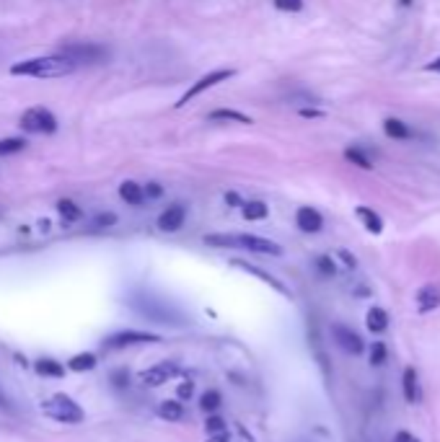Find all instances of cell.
<instances>
[{
  "instance_id": "obj_1",
  "label": "cell",
  "mask_w": 440,
  "mask_h": 442,
  "mask_svg": "<svg viewBox=\"0 0 440 442\" xmlns=\"http://www.w3.org/2000/svg\"><path fill=\"white\" fill-rule=\"evenodd\" d=\"M78 65L70 63L65 54H47V57H31V60H21V63L10 65V75L16 78H65L75 72Z\"/></svg>"
},
{
  "instance_id": "obj_2",
  "label": "cell",
  "mask_w": 440,
  "mask_h": 442,
  "mask_svg": "<svg viewBox=\"0 0 440 442\" xmlns=\"http://www.w3.org/2000/svg\"><path fill=\"white\" fill-rule=\"evenodd\" d=\"M60 54L75 65H101L109 60V49L96 42H68L60 47Z\"/></svg>"
},
{
  "instance_id": "obj_3",
  "label": "cell",
  "mask_w": 440,
  "mask_h": 442,
  "mask_svg": "<svg viewBox=\"0 0 440 442\" xmlns=\"http://www.w3.org/2000/svg\"><path fill=\"white\" fill-rule=\"evenodd\" d=\"M42 411H45L49 419H55V422H63V425H78L83 422V409L75 404L73 398L63 396V393H57L52 396L49 401L42 404Z\"/></svg>"
},
{
  "instance_id": "obj_4",
  "label": "cell",
  "mask_w": 440,
  "mask_h": 442,
  "mask_svg": "<svg viewBox=\"0 0 440 442\" xmlns=\"http://www.w3.org/2000/svg\"><path fill=\"white\" fill-rule=\"evenodd\" d=\"M21 127L31 135H52V132H57V117L49 109L34 106L21 114Z\"/></svg>"
},
{
  "instance_id": "obj_5",
  "label": "cell",
  "mask_w": 440,
  "mask_h": 442,
  "mask_svg": "<svg viewBox=\"0 0 440 442\" xmlns=\"http://www.w3.org/2000/svg\"><path fill=\"white\" fill-rule=\"evenodd\" d=\"M228 78H233V70H226V68H220V70H212V72H207V75H202L200 81L192 83L189 88L184 90V93H182V99L176 101V109L187 106V104H189V101H192V99H197L200 93H205V90L212 88V86H218V83L228 81Z\"/></svg>"
},
{
  "instance_id": "obj_6",
  "label": "cell",
  "mask_w": 440,
  "mask_h": 442,
  "mask_svg": "<svg viewBox=\"0 0 440 442\" xmlns=\"http://www.w3.org/2000/svg\"><path fill=\"white\" fill-rule=\"evenodd\" d=\"M176 372H179V365H176L174 360L158 362V365H153V368H148L146 372H140V383H143V386H150V388H156V386L168 383V378H174Z\"/></svg>"
},
{
  "instance_id": "obj_7",
  "label": "cell",
  "mask_w": 440,
  "mask_h": 442,
  "mask_svg": "<svg viewBox=\"0 0 440 442\" xmlns=\"http://www.w3.org/2000/svg\"><path fill=\"white\" fill-rule=\"evenodd\" d=\"M161 342L158 334H146V331H120L107 339V347L109 349H125V347H132V344H156Z\"/></svg>"
},
{
  "instance_id": "obj_8",
  "label": "cell",
  "mask_w": 440,
  "mask_h": 442,
  "mask_svg": "<svg viewBox=\"0 0 440 442\" xmlns=\"http://www.w3.org/2000/svg\"><path fill=\"white\" fill-rule=\"evenodd\" d=\"M236 244L241 248H246V251H254V253H267V256H280L283 253V246H277L275 241H269V238H262V235H236Z\"/></svg>"
},
{
  "instance_id": "obj_9",
  "label": "cell",
  "mask_w": 440,
  "mask_h": 442,
  "mask_svg": "<svg viewBox=\"0 0 440 442\" xmlns=\"http://www.w3.org/2000/svg\"><path fill=\"white\" fill-rule=\"evenodd\" d=\"M331 334H334V342L340 344L347 354H363V349H366V344H363L360 334H355L349 326H342V324L331 326Z\"/></svg>"
},
{
  "instance_id": "obj_10",
  "label": "cell",
  "mask_w": 440,
  "mask_h": 442,
  "mask_svg": "<svg viewBox=\"0 0 440 442\" xmlns=\"http://www.w3.org/2000/svg\"><path fill=\"white\" fill-rule=\"evenodd\" d=\"M184 223H187V207H184V205H171V207H166L164 212L158 215V228H161L164 233L182 230Z\"/></svg>"
},
{
  "instance_id": "obj_11",
  "label": "cell",
  "mask_w": 440,
  "mask_h": 442,
  "mask_svg": "<svg viewBox=\"0 0 440 442\" xmlns=\"http://www.w3.org/2000/svg\"><path fill=\"white\" fill-rule=\"evenodd\" d=\"M295 223H298V228H301L303 233H319L321 228H324V217H321L319 210L301 207L295 212Z\"/></svg>"
},
{
  "instance_id": "obj_12",
  "label": "cell",
  "mask_w": 440,
  "mask_h": 442,
  "mask_svg": "<svg viewBox=\"0 0 440 442\" xmlns=\"http://www.w3.org/2000/svg\"><path fill=\"white\" fill-rule=\"evenodd\" d=\"M120 197H122V202H127L129 207H140V205H146L143 187H140V184H135V181H122V184H120Z\"/></svg>"
},
{
  "instance_id": "obj_13",
  "label": "cell",
  "mask_w": 440,
  "mask_h": 442,
  "mask_svg": "<svg viewBox=\"0 0 440 442\" xmlns=\"http://www.w3.org/2000/svg\"><path fill=\"white\" fill-rule=\"evenodd\" d=\"M438 306H440V290L435 285H425L417 292V308L425 313V310H435Z\"/></svg>"
},
{
  "instance_id": "obj_14",
  "label": "cell",
  "mask_w": 440,
  "mask_h": 442,
  "mask_svg": "<svg viewBox=\"0 0 440 442\" xmlns=\"http://www.w3.org/2000/svg\"><path fill=\"white\" fill-rule=\"evenodd\" d=\"M404 396L409 404H420L422 390H420V380H417V370L414 368H407L404 370Z\"/></svg>"
},
{
  "instance_id": "obj_15",
  "label": "cell",
  "mask_w": 440,
  "mask_h": 442,
  "mask_svg": "<svg viewBox=\"0 0 440 442\" xmlns=\"http://www.w3.org/2000/svg\"><path fill=\"white\" fill-rule=\"evenodd\" d=\"M210 122H236V125H251V117H246L244 111H236V109H215L207 114Z\"/></svg>"
},
{
  "instance_id": "obj_16",
  "label": "cell",
  "mask_w": 440,
  "mask_h": 442,
  "mask_svg": "<svg viewBox=\"0 0 440 442\" xmlns=\"http://www.w3.org/2000/svg\"><path fill=\"white\" fill-rule=\"evenodd\" d=\"M158 416L161 419H166V422H179L184 416V407L179 398H174V401H161V407H158Z\"/></svg>"
},
{
  "instance_id": "obj_17",
  "label": "cell",
  "mask_w": 440,
  "mask_h": 442,
  "mask_svg": "<svg viewBox=\"0 0 440 442\" xmlns=\"http://www.w3.org/2000/svg\"><path fill=\"white\" fill-rule=\"evenodd\" d=\"M366 324L373 334H381V331H386V326H388V316H386L384 308H370L366 316Z\"/></svg>"
},
{
  "instance_id": "obj_18",
  "label": "cell",
  "mask_w": 440,
  "mask_h": 442,
  "mask_svg": "<svg viewBox=\"0 0 440 442\" xmlns=\"http://www.w3.org/2000/svg\"><path fill=\"white\" fill-rule=\"evenodd\" d=\"M241 212H244L246 220H265L269 215V207H267L265 202H259V199H251V202L241 205Z\"/></svg>"
},
{
  "instance_id": "obj_19",
  "label": "cell",
  "mask_w": 440,
  "mask_h": 442,
  "mask_svg": "<svg viewBox=\"0 0 440 442\" xmlns=\"http://www.w3.org/2000/svg\"><path fill=\"white\" fill-rule=\"evenodd\" d=\"M355 212H358V217L363 220V226H366L368 230H370V233H376V235H378L381 230H384V220H381V217H378L370 207H358Z\"/></svg>"
},
{
  "instance_id": "obj_20",
  "label": "cell",
  "mask_w": 440,
  "mask_h": 442,
  "mask_svg": "<svg viewBox=\"0 0 440 442\" xmlns=\"http://www.w3.org/2000/svg\"><path fill=\"white\" fill-rule=\"evenodd\" d=\"M57 212L63 215L65 223H78V220L83 217L81 207L75 205L73 199H60V202H57Z\"/></svg>"
},
{
  "instance_id": "obj_21",
  "label": "cell",
  "mask_w": 440,
  "mask_h": 442,
  "mask_svg": "<svg viewBox=\"0 0 440 442\" xmlns=\"http://www.w3.org/2000/svg\"><path fill=\"white\" fill-rule=\"evenodd\" d=\"M384 132L388 137H394V140H407V137L412 135V132H409V127L404 125V122H399V119H386L384 122Z\"/></svg>"
},
{
  "instance_id": "obj_22",
  "label": "cell",
  "mask_w": 440,
  "mask_h": 442,
  "mask_svg": "<svg viewBox=\"0 0 440 442\" xmlns=\"http://www.w3.org/2000/svg\"><path fill=\"white\" fill-rule=\"evenodd\" d=\"M68 368L73 372H86V370H93L96 368V354L91 352H83V354H75L73 360L68 362Z\"/></svg>"
},
{
  "instance_id": "obj_23",
  "label": "cell",
  "mask_w": 440,
  "mask_h": 442,
  "mask_svg": "<svg viewBox=\"0 0 440 442\" xmlns=\"http://www.w3.org/2000/svg\"><path fill=\"white\" fill-rule=\"evenodd\" d=\"M24 148H26V140H24V137H6V140H0V158L21 153Z\"/></svg>"
},
{
  "instance_id": "obj_24",
  "label": "cell",
  "mask_w": 440,
  "mask_h": 442,
  "mask_svg": "<svg viewBox=\"0 0 440 442\" xmlns=\"http://www.w3.org/2000/svg\"><path fill=\"white\" fill-rule=\"evenodd\" d=\"M37 372H39V375H49V378H63L65 368L57 360H49V357H47V360L37 362Z\"/></svg>"
},
{
  "instance_id": "obj_25",
  "label": "cell",
  "mask_w": 440,
  "mask_h": 442,
  "mask_svg": "<svg viewBox=\"0 0 440 442\" xmlns=\"http://www.w3.org/2000/svg\"><path fill=\"white\" fill-rule=\"evenodd\" d=\"M220 404H223V396H220L218 390H207V393H202V398H200V409L202 411H218L220 409Z\"/></svg>"
},
{
  "instance_id": "obj_26",
  "label": "cell",
  "mask_w": 440,
  "mask_h": 442,
  "mask_svg": "<svg viewBox=\"0 0 440 442\" xmlns=\"http://www.w3.org/2000/svg\"><path fill=\"white\" fill-rule=\"evenodd\" d=\"M205 244L215 246V248H233V246H239L236 244V235H220V233L205 235Z\"/></svg>"
},
{
  "instance_id": "obj_27",
  "label": "cell",
  "mask_w": 440,
  "mask_h": 442,
  "mask_svg": "<svg viewBox=\"0 0 440 442\" xmlns=\"http://www.w3.org/2000/svg\"><path fill=\"white\" fill-rule=\"evenodd\" d=\"M345 158H347L349 163H355L358 168H366V171L368 168H373V166H370V158H368L360 148H347V150H345Z\"/></svg>"
},
{
  "instance_id": "obj_28",
  "label": "cell",
  "mask_w": 440,
  "mask_h": 442,
  "mask_svg": "<svg viewBox=\"0 0 440 442\" xmlns=\"http://www.w3.org/2000/svg\"><path fill=\"white\" fill-rule=\"evenodd\" d=\"M272 6L283 13H298L303 8V0H272Z\"/></svg>"
},
{
  "instance_id": "obj_29",
  "label": "cell",
  "mask_w": 440,
  "mask_h": 442,
  "mask_svg": "<svg viewBox=\"0 0 440 442\" xmlns=\"http://www.w3.org/2000/svg\"><path fill=\"white\" fill-rule=\"evenodd\" d=\"M370 362H373V365H384L386 362V344L384 342H376L370 347Z\"/></svg>"
},
{
  "instance_id": "obj_30",
  "label": "cell",
  "mask_w": 440,
  "mask_h": 442,
  "mask_svg": "<svg viewBox=\"0 0 440 442\" xmlns=\"http://www.w3.org/2000/svg\"><path fill=\"white\" fill-rule=\"evenodd\" d=\"M143 194H146V199H161L164 197V187L158 181H148L143 187Z\"/></svg>"
},
{
  "instance_id": "obj_31",
  "label": "cell",
  "mask_w": 440,
  "mask_h": 442,
  "mask_svg": "<svg viewBox=\"0 0 440 442\" xmlns=\"http://www.w3.org/2000/svg\"><path fill=\"white\" fill-rule=\"evenodd\" d=\"M316 267H319V271L327 274V277H334V271H337V267H334V262H331L329 256H319V259H316Z\"/></svg>"
},
{
  "instance_id": "obj_32",
  "label": "cell",
  "mask_w": 440,
  "mask_h": 442,
  "mask_svg": "<svg viewBox=\"0 0 440 442\" xmlns=\"http://www.w3.org/2000/svg\"><path fill=\"white\" fill-rule=\"evenodd\" d=\"M93 226H96V228L117 226V215H114V212H101V215H96V220H93Z\"/></svg>"
},
{
  "instance_id": "obj_33",
  "label": "cell",
  "mask_w": 440,
  "mask_h": 442,
  "mask_svg": "<svg viewBox=\"0 0 440 442\" xmlns=\"http://www.w3.org/2000/svg\"><path fill=\"white\" fill-rule=\"evenodd\" d=\"M192 393H194V383H182L179 390H176V398L184 401V398H192Z\"/></svg>"
},
{
  "instance_id": "obj_34",
  "label": "cell",
  "mask_w": 440,
  "mask_h": 442,
  "mask_svg": "<svg viewBox=\"0 0 440 442\" xmlns=\"http://www.w3.org/2000/svg\"><path fill=\"white\" fill-rule=\"evenodd\" d=\"M226 429V422L223 419H218V416H212V419H207V432H223Z\"/></svg>"
},
{
  "instance_id": "obj_35",
  "label": "cell",
  "mask_w": 440,
  "mask_h": 442,
  "mask_svg": "<svg viewBox=\"0 0 440 442\" xmlns=\"http://www.w3.org/2000/svg\"><path fill=\"white\" fill-rule=\"evenodd\" d=\"M226 202H228V205H233V207H241V205H244L236 191H228V194H226Z\"/></svg>"
},
{
  "instance_id": "obj_36",
  "label": "cell",
  "mask_w": 440,
  "mask_h": 442,
  "mask_svg": "<svg viewBox=\"0 0 440 442\" xmlns=\"http://www.w3.org/2000/svg\"><path fill=\"white\" fill-rule=\"evenodd\" d=\"M394 442H420V440H417L412 432H399V434H396Z\"/></svg>"
},
{
  "instance_id": "obj_37",
  "label": "cell",
  "mask_w": 440,
  "mask_h": 442,
  "mask_svg": "<svg viewBox=\"0 0 440 442\" xmlns=\"http://www.w3.org/2000/svg\"><path fill=\"white\" fill-rule=\"evenodd\" d=\"M340 259H342V262H345V264H347L349 269H352V267L358 264V262H355V259H352V253H349V251H340Z\"/></svg>"
},
{
  "instance_id": "obj_38",
  "label": "cell",
  "mask_w": 440,
  "mask_h": 442,
  "mask_svg": "<svg viewBox=\"0 0 440 442\" xmlns=\"http://www.w3.org/2000/svg\"><path fill=\"white\" fill-rule=\"evenodd\" d=\"M303 117H321V111H316V109H301Z\"/></svg>"
},
{
  "instance_id": "obj_39",
  "label": "cell",
  "mask_w": 440,
  "mask_h": 442,
  "mask_svg": "<svg viewBox=\"0 0 440 442\" xmlns=\"http://www.w3.org/2000/svg\"><path fill=\"white\" fill-rule=\"evenodd\" d=\"M427 70L440 72V57H438V60H432V63H427Z\"/></svg>"
},
{
  "instance_id": "obj_40",
  "label": "cell",
  "mask_w": 440,
  "mask_h": 442,
  "mask_svg": "<svg viewBox=\"0 0 440 442\" xmlns=\"http://www.w3.org/2000/svg\"><path fill=\"white\" fill-rule=\"evenodd\" d=\"M0 409H10L8 398H6V393H3V390H0Z\"/></svg>"
},
{
  "instance_id": "obj_41",
  "label": "cell",
  "mask_w": 440,
  "mask_h": 442,
  "mask_svg": "<svg viewBox=\"0 0 440 442\" xmlns=\"http://www.w3.org/2000/svg\"><path fill=\"white\" fill-rule=\"evenodd\" d=\"M399 3H402V6H409V3H412V0H399Z\"/></svg>"
}]
</instances>
